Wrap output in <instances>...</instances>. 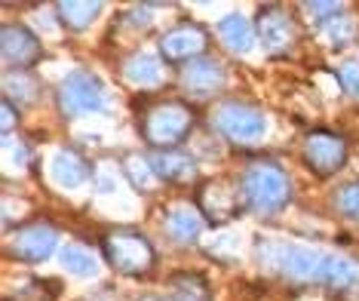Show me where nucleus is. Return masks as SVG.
Masks as SVG:
<instances>
[{
  "label": "nucleus",
  "mask_w": 359,
  "mask_h": 301,
  "mask_svg": "<svg viewBox=\"0 0 359 301\" xmlns=\"http://www.w3.org/2000/svg\"><path fill=\"white\" fill-rule=\"evenodd\" d=\"M194 108L184 102H160L144 111L142 138L157 151H175L194 129Z\"/></svg>",
  "instance_id": "7ed1b4c3"
},
{
  "label": "nucleus",
  "mask_w": 359,
  "mask_h": 301,
  "mask_svg": "<svg viewBox=\"0 0 359 301\" xmlns=\"http://www.w3.org/2000/svg\"><path fill=\"white\" fill-rule=\"evenodd\" d=\"M0 55H4L6 71H25L34 62H40L43 46H40L34 31L25 28L22 22H6L0 28Z\"/></svg>",
  "instance_id": "6e6552de"
},
{
  "label": "nucleus",
  "mask_w": 359,
  "mask_h": 301,
  "mask_svg": "<svg viewBox=\"0 0 359 301\" xmlns=\"http://www.w3.org/2000/svg\"><path fill=\"white\" fill-rule=\"evenodd\" d=\"M123 77L129 80L133 86H142V89H151L163 80V65L154 53H133L123 65Z\"/></svg>",
  "instance_id": "a211bd4d"
},
{
  "label": "nucleus",
  "mask_w": 359,
  "mask_h": 301,
  "mask_svg": "<svg viewBox=\"0 0 359 301\" xmlns=\"http://www.w3.org/2000/svg\"><path fill=\"white\" fill-rule=\"evenodd\" d=\"M4 95L10 105H31L37 99V80L25 71H6L4 74Z\"/></svg>",
  "instance_id": "aec40b11"
},
{
  "label": "nucleus",
  "mask_w": 359,
  "mask_h": 301,
  "mask_svg": "<svg viewBox=\"0 0 359 301\" xmlns=\"http://www.w3.org/2000/svg\"><path fill=\"white\" fill-rule=\"evenodd\" d=\"M151 166L160 182L182 185V182H194L197 178V157H191L184 151H154Z\"/></svg>",
  "instance_id": "2eb2a0df"
},
{
  "label": "nucleus",
  "mask_w": 359,
  "mask_h": 301,
  "mask_svg": "<svg viewBox=\"0 0 359 301\" xmlns=\"http://www.w3.org/2000/svg\"><path fill=\"white\" fill-rule=\"evenodd\" d=\"M203 227H206V218H203L200 206H194V203H172V206H166V231L172 240L197 243Z\"/></svg>",
  "instance_id": "4468645a"
},
{
  "label": "nucleus",
  "mask_w": 359,
  "mask_h": 301,
  "mask_svg": "<svg viewBox=\"0 0 359 301\" xmlns=\"http://www.w3.org/2000/svg\"><path fill=\"white\" fill-rule=\"evenodd\" d=\"M255 34L261 40V46H264L271 55H280L295 44V25H292V19L280 10V6H264V10L258 13Z\"/></svg>",
  "instance_id": "9b49d317"
},
{
  "label": "nucleus",
  "mask_w": 359,
  "mask_h": 301,
  "mask_svg": "<svg viewBox=\"0 0 359 301\" xmlns=\"http://www.w3.org/2000/svg\"><path fill=\"white\" fill-rule=\"evenodd\" d=\"M55 246H59V231H55L53 225L22 227V231L13 237V255L22 258V262H28V265L46 262V258L55 252Z\"/></svg>",
  "instance_id": "f8f14e48"
},
{
  "label": "nucleus",
  "mask_w": 359,
  "mask_h": 301,
  "mask_svg": "<svg viewBox=\"0 0 359 301\" xmlns=\"http://www.w3.org/2000/svg\"><path fill=\"white\" fill-rule=\"evenodd\" d=\"M123 173L138 191H151L154 182H157V173H154V166H151V157H142V154H129V157L123 160Z\"/></svg>",
  "instance_id": "5701e85b"
},
{
  "label": "nucleus",
  "mask_w": 359,
  "mask_h": 301,
  "mask_svg": "<svg viewBox=\"0 0 359 301\" xmlns=\"http://www.w3.org/2000/svg\"><path fill=\"white\" fill-rule=\"evenodd\" d=\"M50 175H53V182L59 185V188L74 191V188H80V185L89 182V163L80 157L77 151L65 148V151H55V157L50 163Z\"/></svg>",
  "instance_id": "dca6fc26"
},
{
  "label": "nucleus",
  "mask_w": 359,
  "mask_h": 301,
  "mask_svg": "<svg viewBox=\"0 0 359 301\" xmlns=\"http://www.w3.org/2000/svg\"><path fill=\"white\" fill-rule=\"evenodd\" d=\"M13 111H15V108L4 99V135H10V129H13V123H15V114H13Z\"/></svg>",
  "instance_id": "cd10ccee"
},
{
  "label": "nucleus",
  "mask_w": 359,
  "mask_h": 301,
  "mask_svg": "<svg viewBox=\"0 0 359 301\" xmlns=\"http://www.w3.org/2000/svg\"><path fill=\"white\" fill-rule=\"evenodd\" d=\"M301 154H304V163L313 169L316 175H334L341 166L347 163V142L338 133H329V129H316L304 138L301 145Z\"/></svg>",
  "instance_id": "0eeeda50"
},
{
  "label": "nucleus",
  "mask_w": 359,
  "mask_h": 301,
  "mask_svg": "<svg viewBox=\"0 0 359 301\" xmlns=\"http://www.w3.org/2000/svg\"><path fill=\"white\" fill-rule=\"evenodd\" d=\"M99 13H102L99 0H62V4H55V15L68 31H86L99 19Z\"/></svg>",
  "instance_id": "6ab92c4d"
},
{
  "label": "nucleus",
  "mask_w": 359,
  "mask_h": 301,
  "mask_svg": "<svg viewBox=\"0 0 359 301\" xmlns=\"http://www.w3.org/2000/svg\"><path fill=\"white\" fill-rule=\"evenodd\" d=\"M169 301H212L209 286L194 274H175L169 280Z\"/></svg>",
  "instance_id": "4be33fe9"
},
{
  "label": "nucleus",
  "mask_w": 359,
  "mask_h": 301,
  "mask_svg": "<svg viewBox=\"0 0 359 301\" xmlns=\"http://www.w3.org/2000/svg\"><path fill=\"white\" fill-rule=\"evenodd\" d=\"M59 262H62L65 271L74 274V276H93L99 271V258H95L86 246H80V243H68V246L62 249Z\"/></svg>",
  "instance_id": "412c9836"
},
{
  "label": "nucleus",
  "mask_w": 359,
  "mask_h": 301,
  "mask_svg": "<svg viewBox=\"0 0 359 301\" xmlns=\"http://www.w3.org/2000/svg\"><path fill=\"white\" fill-rule=\"evenodd\" d=\"M255 28L249 25V19H243L240 13H231L218 22V40L222 46H227L233 55H246L255 46Z\"/></svg>",
  "instance_id": "f3484780"
},
{
  "label": "nucleus",
  "mask_w": 359,
  "mask_h": 301,
  "mask_svg": "<svg viewBox=\"0 0 359 301\" xmlns=\"http://www.w3.org/2000/svg\"><path fill=\"white\" fill-rule=\"evenodd\" d=\"M212 123L222 133L227 142L233 145H255L264 138L267 133V120L255 105H246V102H222L215 111H212Z\"/></svg>",
  "instance_id": "423d86ee"
},
{
  "label": "nucleus",
  "mask_w": 359,
  "mask_h": 301,
  "mask_svg": "<svg viewBox=\"0 0 359 301\" xmlns=\"http://www.w3.org/2000/svg\"><path fill=\"white\" fill-rule=\"evenodd\" d=\"M55 102L65 117H86V114L108 111V93H104L102 80L89 71H71L59 83Z\"/></svg>",
  "instance_id": "39448f33"
},
{
  "label": "nucleus",
  "mask_w": 359,
  "mask_h": 301,
  "mask_svg": "<svg viewBox=\"0 0 359 301\" xmlns=\"http://www.w3.org/2000/svg\"><path fill=\"white\" fill-rule=\"evenodd\" d=\"M243 203L261 218H271L283 213L292 200V182L285 175L283 166H276L273 160H255L243 169L240 178Z\"/></svg>",
  "instance_id": "f03ea898"
},
{
  "label": "nucleus",
  "mask_w": 359,
  "mask_h": 301,
  "mask_svg": "<svg viewBox=\"0 0 359 301\" xmlns=\"http://www.w3.org/2000/svg\"><path fill=\"white\" fill-rule=\"evenodd\" d=\"M301 10H304L307 19L316 22V25H329L332 19L344 15V6H341V4H304Z\"/></svg>",
  "instance_id": "a878e982"
},
{
  "label": "nucleus",
  "mask_w": 359,
  "mask_h": 301,
  "mask_svg": "<svg viewBox=\"0 0 359 301\" xmlns=\"http://www.w3.org/2000/svg\"><path fill=\"white\" fill-rule=\"evenodd\" d=\"M255 258L264 271H271L292 283H320V286L347 292L359 286V267L350 258L329 255L313 246L280 240H258Z\"/></svg>",
  "instance_id": "f257e3e1"
},
{
  "label": "nucleus",
  "mask_w": 359,
  "mask_h": 301,
  "mask_svg": "<svg viewBox=\"0 0 359 301\" xmlns=\"http://www.w3.org/2000/svg\"><path fill=\"white\" fill-rule=\"evenodd\" d=\"M224 80H227L224 65L215 62V59H209V55H200V59L187 62L182 68V83H184L187 93H194V95L215 93V89L224 86Z\"/></svg>",
  "instance_id": "ddd939ff"
},
{
  "label": "nucleus",
  "mask_w": 359,
  "mask_h": 301,
  "mask_svg": "<svg viewBox=\"0 0 359 301\" xmlns=\"http://www.w3.org/2000/svg\"><path fill=\"white\" fill-rule=\"evenodd\" d=\"M142 301H169V298H160V295H144Z\"/></svg>",
  "instance_id": "c85d7f7f"
},
{
  "label": "nucleus",
  "mask_w": 359,
  "mask_h": 301,
  "mask_svg": "<svg viewBox=\"0 0 359 301\" xmlns=\"http://www.w3.org/2000/svg\"><path fill=\"white\" fill-rule=\"evenodd\" d=\"M338 83L350 99H359V62H341L338 68Z\"/></svg>",
  "instance_id": "bb28decb"
},
{
  "label": "nucleus",
  "mask_w": 359,
  "mask_h": 301,
  "mask_svg": "<svg viewBox=\"0 0 359 301\" xmlns=\"http://www.w3.org/2000/svg\"><path fill=\"white\" fill-rule=\"evenodd\" d=\"M102 255L108 258V265L114 271H120L123 276H144L154 267V262H157L151 240L138 231H129V227L104 234Z\"/></svg>",
  "instance_id": "20e7f679"
},
{
  "label": "nucleus",
  "mask_w": 359,
  "mask_h": 301,
  "mask_svg": "<svg viewBox=\"0 0 359 301\" xmlns=\"http://www.w3.org/2000/svg\"><path fill=\"white\" fill-rule=\"evenodd\" d=\"M323 28H325V37H329L332 46H347L350 40H353V19H350L347 13L332 19L329 25H323Z\"/></svg>",
  "instance_id": "393cba45"
},
{
  "label": "nucleus",
  "mask_w": 359,
  "mask_h": 301,
  "mask_svg": "<svg viewBox=\"0 0 359 301\" xmlns=\"http://www.w3.org/2000/svg\"><path fill=\"white\" fill-rule=\"evenodd\" d=\"M206 46H209V37H206V31H203L200 25H191V22H182V25H175V28H169L166 34L160 37V55L166 62H194V59H200L203 53H206Z\"/></svg>",
  "instance_id": "1a4fd4ad"
},
{
  "label": "nucleus",
  "mask_w": 359,
  "mask_h": 301,
  "mask_svg": "<svg viewBox=\"0 0 359 301\" xmlns=\"http://www.w3.org/2000/svg\"><path fill=\"white\" fill-rule=\"evenodd\" d=\"M334 206H338V213L350 218V222L359 225V182L347 185V188L338 191V197H334Z\"/></svg>",
  "instance_id": "b1692460"
},
{
  "label": "nucleus",
  "mask_w": 359,
  "mask_h": 301,
  "mask_svg": "<svg viewBox=\"0 0 359 301\" xmlns=\"http://www.w3.org/2000/svg\"><path fill=\"white\" fill-rule=\"evenodd\" d=\"M200 213L206 222L212 225H224L231 222V218L240 215L243 209V191L233 188V185L227 182H209L200 188V200H197Z\"/></svg>",
  "instance_id": "9d476101"
}]
</instances>
